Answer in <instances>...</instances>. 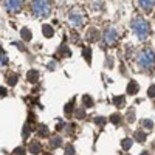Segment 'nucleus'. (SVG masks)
Listing matches in <instances>:
<instances>
[{
	"mask_svg": "<svg viewBox=\"0 0 155 155\" xmlns=\"http://www.w3.org/2000/svg\"><path fill=\"white\" fill-rule=\"evenodd\" d=\"M132 30L134 33L138 36V39H141V41H144V39L150 34V25L146 19L143 17H137L134 22H132Z\"/></svg>",
	"mask_w": 155,
	"mask_h": 155,
	"instance_id": "nucleus-2",
	"label": "nucleus"
},
{
	"mask_svg": "<svg viewBox=\"0 0 155 155\" xmlns=\"http://www.w3.org/2000/svg\"><path fill=\"white\" fill-rule=\"evenodd\" d=\"M8 64V58H6V54L3 53V51H0V67H5Z\"/></svg>",
	"mask_w": 155,
	"mask_h": 155,
	"instance_id": "nucleus-25",
	"label": "nucleus"
},
{
	"mask_svg": "<svg viewBox=\"0 0 155 155\" xmlns=\"http://www.w3.org/2000/svg\"><path fill=\"white\" fill-rule=\"evenodd\" d=\"M82 56L85 58L87 64H92V50H90L88 47H85V48H84V51H82Z\"/></svg>",
	"mask_w": 155,
	"mask_h": 155,
	"instance_id": "nucleus-16",
	"label": "nucleus"
},
{
	"mask_svg": "<svg viewBox=\"0 0 155 155\" xmlns=\"http://www.w3.org/2000/svg\"><path fill=\"white\" fill-rule=\"evenodd\" d=\"M132 144H134V140H132V138H124V140L121 141V146H123L124 150H129V149L132 147Z\"/></svg>",
	"mask_w": 155,
	"mask_h": 155,
	"instance_id": "nucleus-14",
	"label": "nucleus"
},
{
	"mask_svg": "<svg viewBox=\"0 0 155 155\" xmlns=\"http://www.w3.org/2000/svg\"><path fill=\"white\" fill-rule=\"evenodd\" d=\"M110 123H113V124H120V123H121V115L113 113V115L110 116Z\"/></svg>",
	"mask_w": 155,
	"mask_h": 155,
	"instance_id": "nucleus-24",
	"label": "nucleus"
},
{
	"mask_svg": "<svg viewBox=\"0 0 155 155\" xmlns=\"http://www.w3.org/2000/svg\"><path fill=\"white\" fill-rule=\"evenodd\" d=\"M137 64L141 70H152L155 67V54L153 51L146 48V50H141L138 56H137Z\"/></svg>",
	"mask_w": 155,
	"mask_h": 155,
	"instance_id": "nucleus-1",
	"label": "nucleus"
},
{
	"mask_svg": "<svg viewBox=\"0 0 155 155\" xmlns=\"http://www.w3.org/2000/svg\"><path fill=\"white\" fill-rule=\"evenodd\" d=\"M27 78H28V81L30 82H37V79H39V73L36 71V70H30L28 73H27Z\"/></svg>",
	"mask_w": 155,
	"mask_h": 155,
	"instance_id": "nucleus-12",
	"label": "nucleus"
},
{
	"mask_svg": "<svg viewBox=\"0 0 155 155\" xmlns=\"http://www.w3.org/2000/svg\"><path fill=\"white\" fill-rule=\"evenodd\" d=\"M25 150H23V147L20 149V147H17V149H14V152H12V153H23Z\"/></svg>",
	"mask_w": 155,
	"mask_h": 155,
	"instance_id": "nucleus-35",
	"label": "nucleus"
},
{
	"mask_svg": "<svg viewBox=\"0 0 155 155\" xmlns=\"http://www.w3.org/2000/svg\"><path fill=\"white\" fill-rule=\"evenodd\" d=\"M147 95H149V98H155V85H150V87H149Z\"/></svg>",
	"mask_w": 155,
	"mask_h": 155,
	"instance_id": "nucleus-30",
	"label": "nucleus"
},
{
	"mask_svg": "<svg viewBox=\"0 0 155 155\" xmlns=\"http://www.w3.org/2000/svg\"><path fill=\"white\" fill-rule=\"evenodd\" d=\"M102 39H104V42L107 45L112 47V45L116 44V41H118V33H116L115 28H106L104 34H102Z\"/></svg>",
	"mask_w": 155,
	"mask_h": 155,
	"instance_id": "nucleus-5",
	"label": "nucleus"
},
{
	"mask_svg": "<svg viewBox=\"0 0 155 155\" xmlns=\"http://www.w3.org/2000/svg\"><path fill=\"white\" fill-rule=\"evenodd\" d=\"M20 36H22V39H23V41H31V31H30L28 28H22V31H20Z\"/></svg>",
	"mask_w": 155,
	"mask_h": 155,
	"instance_id": "nucleus-20",
	"label": "nucleus"
},
{
	"mask_svg": "<svg viewBox=\"0 0 155 155\" xmlns=\"http://www.w3.org/2000/svg\"><path fill=\"white\" fill-rule=\"evenodd\" d=\"M37 135H39V137H42V138L48 137V129H47V126H39V130H37Z\"/></svg>",
	"mask_w": 155,
	"mask_h": 155,
	"instance_id": "nucleus-21",
	"label": "nucleus"
},
{
	"mask_svg": "<svg viewBox=\"0 0 155 155\" xmlns=\"http://www.w3.org/2000/svg\"><path fill=\"white\" fill-rule=\"evenodd\" d=\"M31 8L36 17H45L51 12V3L50 0H33Z\"/></svg>",
	"mask_w": 155,
	"mask_h": 155,
	"instance_id": "nucleus-3",
	"label": "nucleus"
},
{
	"mask_svg": "<svg viewBox=\"0 0 155 155\" xmlns=\"http://www.w3.org/2000/svg\"><path fill=\"white\" fill-rule=\"evenodd\" d=\"M106 121H107V120H106V118H102V116H98V118H95V123H96V124H99V126H102Z\"/></svg>",
	"mask_w": 155,
	"mask_h": 155,
	"instance_id": "nucleus-31",
	"label": "nucleus"
},
{
	"mask_svg": "<svg viewBox=\"0 0 155 155\" xmlns=\"http://www.w3.org/2000/svg\"><path fill=\"white\" fill-rule=\"evenodd\" d=\"M70 22L74 25V27H81V25L85 22V17H84V14H82V12L79 11V9H73L71 12H70Z\"/></svg>",
	"mask_w": 155,
	"mask_h": 155,
	"instance_id": "nucleus-6",
	"label": "nucleus"
},
{
	"mask_svg": "<svg viewBox=\"0 0 155 155\" xmlns=\"http://www.w3.org/2000/svg\"><path fill=\"white\" fill-rule=\"evenodd\" d=\"M98 37H99V33H98L96 28H92V30L87 33V41H88V42H96Z\"/></svg>",
	"mask_w": 155,
	"mask_h": 155,
	"instance_id": "nucleus-8",
	"label": "nucleus"
},
{
	"mask_svg": "<svg viewBox=\"0 0 155 155\" xmlns=\"http://www.w3.org/2000/svg\"><path fill=\"white\" fill-rule=\"evenodd\" d=\"M65 153H74V147H73V146H67Z\"/></svg>",
	"mask_w": 155,
	"mask_h": 155,
	"instance_id": "nucleus-33",
	"label": "nucleus"
},
{
	"mask_svg": "<svg viewBox=\"0 0 155 155\" xmlns=\"http://www.w3.org/2000/svg\"><path fill=\"white\" fill-rule=\"evenodd\" d=\"M61 51H62L64 56H70V50L67 48V45H62V47H61Z\"/></svg>",
	"mask_w": 155,
	"mask_h": 155,
	"instance_id": "nucleus-28",
	"label": "nucleus"
},
{
	"mask_svg": "<svg viewBox=\"0 0 155 155\" xmlns=\"http://www.w3.org/2000/svg\"><path fill=\"white\" fill-rule=\"evenodd\" d=\"M30 130H31V129H30V126H28V124H25V127H23V134H22V137H23V138H28V135H30Z\"/></svg>",
	"mask_w": 155,
	"mask_h": 155,
	"instance_id": "nucleus-27",
	"label": "nucleus"
},
{
	"mask_svg": "<svg viewBox=\"0 0 155 155\" xmlns=\"http://www.w3.org/2000/svg\"><path fill=\"white\" fill-rule=\"evenodd\" d=\"M73 109H74V99H71L68 104L65 106V109H64V112H65V115L67 116H71V113H73Z\"/></svg>",
	"mask_w": 155,
	"mask_h": 155,
	"instance_id": "nucleus-15",
	"label": "nucleus"
},
{
	"mask_svg": "<svg viewBox=\"0 0 155 155\" xmlns=\"http://www.w3.org/2000/svg\"><path fill=\"white\" fill-rule=\"evenodd\" d=\"M141 126L144 127V130H150V129L153 127V123L150 120H143V123H141Z\"/></svg>",
	"mask_w": 155,
	"mask_h": 155,
	"instance_id": "nucleus-23",
	"label": "nucleus"
},
{
	"mask_svg": "<svg viewBox=\"0 0 155 155\" xmlns=\"http://www.w3.org/2000/svg\"><path fill=\"white\" fill-rule=\"evenodd\" d=\"M30 152L31 153H41L42 152V146L39 141H33V143L30 144Z\"/></svg>",
	"mask_w": 155,
	"mask_h": 155,
	"instance_id": "nucleus-10",
	"label": "nucleus"
},
{
	"mask_svg": "<svg viewBox=\"0 0 155 155\" xmlns=\"http://www.w3.org/2000/svg\"><path fill=\"white\" fill-rule=\"evenodd\" d=\"M134 137H135V140L138 141V143H143V141L146 140V132H143V130H137Z\"/></svg>",
	"mask_w": 155,
	"mask_h": 155,
	"instance_id": "nucleus-18",
	"label": "nucleus"
},
{
	"mask_svg": "<svg viewBox=\"0 0 155 155\" xmlns=\"http://www.w3.org/2000/svg\"><path fill=\"white\" fill-rule=\"evenodd\" d=\"M113 104L118 107V109H121V107H124L126 106V98L124 96H113Z\"/></svg>",
	"mask_w": 155,
	"mask_h": 155,
	"instance_id": "nucleus-11",
	"label": "nucleus"
},
{
	"mask_svg": "<svg viewBox=\"0 0 155 155\" xmlns=\"http://www.w3.org/2000/svg\"><path fill=\"white\" fill-rule=\"evenodd\" d=\"M127 121H129V123L135 121V110H134V109H130V110L127 112Z\"/></svg>",
	"mask_w": 155,
	"mask_h": 155,
	"instance_id": "nucleus-26",
	"label": "nucleus"
},
{
	"mask_svg": "<svg viewBox=\"0 0 155 155\" xmlns=\"http://www.w3.org/2000/svg\"><path fill=\"white\" fill-rule=\"evenodd\" d=\"M50 144H51V147H53V149L59 147L62 144V138L61 137H53V138H51V141H50Z\"/></svg>",
	"mask_w": 155,
	"mask_h": 155,
	"instance_id": "nucleus-17",
	"label": "nucleus"
},
{
	"mask_svg": "<svg viewBox=\"0 0 155 155\" xmlns=\"http://www.w3.org/2000/svg\"><path fill=\"white\" fill-rule=\"evenodd\" d=\"M138 90H140V85H138L135 81L129 82V85H127V93H129V95H137Z\"/></svg>",
	"mask_w": 155,
	"mask_h": 155,
	"instance_id": "nucleus-9",
	"label": "nucleus"
},
{
	"mask_svg": "<svg viewBox=\"0 0 155 155\" xmlns=\"http://www.w3.org/2000/svg\"><path fill=\"white\" fill-rule=\"evenodd\" d=\"M137 2H138V6L144 12H150L155 6V0H137Z\"/></svg>",
	"mask_w": 155,
	"mask_h": 155,
	"instance_id": "nucleus-7",
	"label": "nucleus"
},
{
	"mask_svg": "<svg viewBox=\"0 0 155 155\" xmlns=\"http://www.w3.org/2000/svg\"><path fill=\"white\" fill-rule=\"evenodd\" d=\"M82 104H84L85 107H93V99H92V96L84 95V96H82Z\"/></svg>",
	"mask_w": 155,
	"mask_h": 155,
	"instance_id": "nucleus-19",
	"label": "nucleus"
},
{
	"mask_svg": "<svg viewBox=\"0 0 155 155\" xmlns=\"http://www.w3.org/2000/svg\"><path fill=\"white\" fill-rule=\"evenodd\" d=\"M42 33H44V36H45V37H53L54 30L51 28L50 25H44V27H42Z\"/></svg>",
	"mask_w": 155,
	"mask_h": 155,
	"instance_id": "nucleus-13",
	"label": "nucleus"
},
{
	"mask_svg": "<svg viewBox=\"0 0 155 155\" xmlns=\"http://www.w3.org/2000/svg\"><path fill=\"white\" fill-rule=\"evenodd\" d=\"M3 6L8 12H19L23 8V0H3Z\"/></svg>",
	"mask_w": 155,
	"mask_h": 155,
	"instance_id": "nucleus-4",
	"label": "nucleus"
},
{
	"mask_svg": "<svg viewBox=\"0 0 155 155\" xmlns=\"http://www.w3.org/2000/svg\"><path fill=\"white\" fill-rule=\"evenodd\" d=\"M6 88L5 87H0V98H3V96H6Z\"/></svg>",
	"mask_w": 155,
	"mask_h": 155,
	"instance_id": "nucleus-32",
	"label": "nucleus"
},
{
	"mask_svg": "<svg viewBox=\"0 0 155 155\" xmlns=\"http://www.w3.org/2000/svg\"><path fill=\"white\" fill-rule=\"evenodd\" d=\"M74 115H76V118H84V116H85V112H84L82 109H79V110L74 112Z\"/></svg>",
	"mask_w": 155,
	"mask_h": 155,
	"instance_id": "nucleus-29",
	"label": "nucleus"
},
{
	"mask_svg": "<svg viewBox=\"0 0 155 155\" xmlns=\"http://www.w3.org/2000/svg\"><path fill=\"white\" fill-rule=\"evenodd\" d=\"M6 81H8V84L12 87V85H16V84H17V76H16V74H8Z\"/></svg>",
	"mask_w": 155,
	"mask_h": 155,
	"instance_id": "nucleus-22",
	"label": "nucleus"
},
{
	"mask_svg": "<svg viewBox=\"0 0 155 155\" xmlns=\"http://www.w3.org/2000/svg\"><path fill=\"white\" fill-rule=\"evenodd\" d=\"M56 129H58V130H62V129H64V123H62V121H59V123H58V126H56Z\"/></svg>",
	"mask_w": 155,
	"mask_h": 155,
	"instance_id": "nucleus-34",
	"label": "nucleus"
}]
</instances>
